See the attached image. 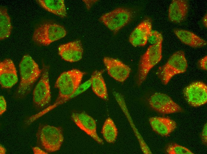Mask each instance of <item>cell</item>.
<instances>
[{"mask_svg":"<svg viewBox=\"0 0 207 154\" xmlns=\"http://www.w3.org/2000/svg\"><path fill=\"white\" fill-rule=\"evenodd\" d=\"M113 94L117 101L126 116L131 127L133 129L135 134L138 139L142 151L144 154H152L149 147L145 142L137 129L136 128L128 111L124 98L119 93L115 92Z\"/></svg>","mask_w":207,"mask_h":154,"instance_id":"obj_18","label":"cell"},{"mask_svg":"<svg viewBox=\"0 0 207 154\" xmlns=\"http://www.w3.org/2000/svg\"><path fill=\"white\" fill-rule=\"evenodd\" d=\"M162 41L150 46L141 56L139 62L137 83L141 84L145 80L150 70L161 60L162 57Z\"/></svg>","mask_w":207,"mask_h":154,"instance_id":"obj_6","label":"cell"},{"mask_svg":"<svg viewBox=\"0 0 207 154\" xmlns=\"http://www.w3.org/2000/svg\"><path fill=\"white\" fill-rule=\"evenodd\" d=\"M103 61L108 74L116 80L123 82L129 77L131 69L120 60L105 57Z\"/></svg>","mask_w":207,"mask_h":154,"instance_id":"obj_11","label":"cell"},{"mask_svg":"<svg viewBox=\"0 0 207 154\" xmlns=\"http://www.w3.org/2000/svg\"><path fill=\"white\" fill-rule=\"evenodd\" d=\"M187 67L184 52L178 51L171 55L164 65L158 68L156 74L162 83L166 85L174 75L186 72Z\"/></svg>","mask_w":207,"mask_h":154,"instance_id":"obj_4","label":"cell"},{"mask_svg":"<svg viewBox=\"0 0 207 154\" xmlns=\"http://www.w3.org/2000/svg\"><path fill=\"white\" fill-rule=\"evenodd\" d=\"M66 34V31L62 26L55 23L46 22L35 29L32 39L36 43L47 46L64 37Z\"/></svg>","mask_w":207,"mask_h":154,"instance_id":"obj_5","label":"cell"},{"mask_svg":"<svg viewBox=\"0 0 207 154\" xmlns=\"http://www.w3.org/2000/svg\"><path fill=\"white\" fill-rule=\"evenodd\" d=\"M200 67L203 70H206L207 69V56L203 57L199 61Z\"/></svg>","mask_w":207,"mask_h":154,"instance_id":"obj_28","label":"cell"},{"mask_svg":"<svg viewBox=\"0 0 207 154\" xmlns=\"http://www.w3.org/2000/svg\"><path fill=\"white\" fill-rule=\"evenodd\" d=\"M151 108L162 114H170L181 112V107L167 95L161 93H155L148 100Z\"/></svg>","mask_w":207,"mask_h":154,"instance_id":"obj_10","label":"cell"},{"mask_svg":"<svg viewBox=\"0 0 207 154\" xmlns=\"http://www.w3.org/2000/svg\"><path fill=\"white\" fill-rule=\"evenodd\" d=\"M12 27L11 19L7 8L1 7L0 9V39L8 38L11 34Z\"/></svg>","mask_w":207,"mask_h":154,"instance_id":"obj_22","label":"cell"},{"mask_svg":"<svg viewBox=\"0 0 207 154\" xmlns=\"http://www.w3.org/2000/svg\"><path fill=\"white\" fill-rule=\"evenodd\" d=\"M149 121L153 130L163 137L169 136L176 128V122L169 118L155 117Z\"/></svg>","mask_w":207,"mask_h":154,"instance_id":"obj_17","label":"cell"},{"mask_svg":"<svg viewBox=\"0 0 207 154\" xmlns=\"http://www.w3.org/2000/svg\"><path fill=\"white\" fill-rule=\"evenodd\" d=\"M7 103L4 97L0 96V114L2 115L6 110Z\"/></svg>","mask_w":207,"mask_h":154,"instance_id":"obj_26","label":"cell"},{"mask_svg":"<svg viewBox=\"0 0 207 154\" xmlns=\"http://www.w3.org/2000/svg\"><path fill=\"white\" fill-rule=\"evenodd\" d=\"M102 70H96L92 74L91 85L94 93L101 99L107 100L108 99L107 89L102 75Z\"/></svg>","mask_w":207,"mask_h":154,"instance_id":"obj_20","label":"cell"},{"mask_svg":"<svg viewBox=\"0 0 207 154\" xmlns=\"http://www.w3.org/2000/svg\"><path fill=\"white\" fill-rule=\"evenodd\" d=\"M36 1L47 11L61 17H66L67 12L64 0H38Z\"/></svg>","mask_w":207,"mask_h":154,"instance_id":"obj_21","label":"cell"},{"mask_svg":"<svg viewBox=\"0 0 207 154\" xmlns=\"http://www.w3.org/2000/svg\"><path fill=\"white\" fill-rule=\"evenodd\" d=\"M174 32L183 43L192 47H200L207 44L206 41L189 31L176 29L174 30Z\"/></svg>","mask_w":207,"mask_h":154,"instance_id":"obj_19","label":"cell"},{"mask_svg":"<svg viewBox=\"0 0 207 154\" xmlns=\"http://www.w3.org/2000/svg\"><path fill=\"white\" fill-rule=\"evenodd\" d=\"M36 137L40 146L49 153L59 150L64 140L61 127L47 125H39Z\"/></svg>","mask_w":207,"mask_h":154,"instance_id":"obj_3","label":"cell"},{"mask_svg":"<svg viewBox=\"0 0 207 154\" xmlns=\"http://www.w3.org/2000/svg\"><path fill=\"white\" fill-rule=\"evenodd\" d=\"M84 73L77 69H73L62 73L54 85L59 89V95L51 108L66 102L76 93L80 85Z\"/></svg>","mask_w":207,"mask_h":154,"instance_id":"obj_1","label":"cell"},{"mask_svg":"<svg viewBox=\"0 0 207 154\" xmlns=\"http://www.w3.org/2000/svg\"><path fill=\"white\" fill-rule=\"evenodd\" d=\"M18 80L16 69L13 61L6 59L0 63V83L2 87L11 88Z\"/></svg>","mask_w":207,"mask_h":154,"instance_id":"obj_14","label":"cell"},{"mask_svg":"<svg viewBox=\"0 0 207 154\" xmlns=\"http://www.w3.org/2000/svg\"><path fill=\"white\" fill-rule=\"evenodd\" d=\"M6 150L2 146H0V154H4L5 153Z\"/></svg>","mask_w":207,"mask_h":154,"instance_id":"obj_30","label":"cell"},{"mask_svg":"<svg viewBox=\"0 0 207 154\" xmlns=\"http://www.w3.org/2000/svg\"><path fill=\"white\" fill-rule=\"evenodd\" d=\"M49 77V68L46 67L44 69L41 78L33 91L34 103L39 108L46 107L51 100Z\"/></svg>","mask_w":207,"mask_h":154,"instance_id":"obj_8","label":"cell"},{"mask_svg":"<svg viewBox=\"0 0 207 154\" xmlns=\"http://www.w3.org/2000/svg\"><path fill=\"white\" fill-rule=\"evenodd\" d=\"M58 52L63 60L75 62L81 59L83 49L81 41L76 40L60 45L58 48Z\"/></svg>","mask_w":207,"mask_h":154,"instance_id":"obj_13","label":"cell"},{"mask_svg":"<svg viewBox=\"0 0 207 154\" xmlns=\"http://www.w3.org/2000/svg\"><path fill=\"white\" fill-rule=\"evenodd\" d=\"M20 81L18 93L24 96L30 92L34 84L41 76L38 65L29 54L24 55L19 65Z\"/></svg>","mask_w":207,"mask_h":154,"instance_id":"obj_2","label":"cell"},{"mask_svg":"<svg viewBox=\"0 0 207 154\" xmlns=\"http://www.w3.org/2000/svg\"><path fill=\"white\" fill-rule=\"evenodd\" d=\"M152 28L151 20L149 18L145 19L131 33L129 38V42L135 47L145 46L147 43Z\"/></svg>","mask_w":207,"mask_h":154,"instance_id":"obj_15","label":"cell"},{"mask_svg":"<svg viewBox=\"0 0 207 154\" xmlns=\"http://www.w3.org/2000/svg\"><path fill=\"white\" fill-rule=\"evenodd\" d=\"M71 118L75 123L87 134L100 144H103V140L98 135L95 120L85 113H73Z\"/></svg>","mask_w":207,"mask_h":154,"instance_id":"obj_12","label":"cell"},{"mask_svg":"<svg viewBox=\"0 0 207 154\" xmlns=\"http://www.w3.org/2000/svg\"><path fill=\"white\" fill-rule=\"evenodd\" d=\"M163 38L161 33L156 31H151L148 37V41L152 45L163 41Z\"/></svg>","mask_w":207,"mask_h":154,"instance_id":"obj_25","label":"cell"},{"mask_svg":"<svg viewBox=\"0 0 207 154\" xmlns=\"http://www.w3.org/2000/svg\"><path fill=\"white\" fill-rule=\"evenodd\" d=\"M201 140L203 144L207 145V125L206 123L204 125L201 135Z\"/></svg>","mask_w":207,"mask_h":154,"instance_id":"obj_27","label":"cell"},{"mask_svg":"<svg viewBox=\"0 0 207 154\" xmlns=\"http://www.w3.org/2000/svg\"><path fill=\"white\" fill-rule=\"evenodd\" d=\"M132 16L129 9L118 8L104 14L100 20L110 30L116 33L131 20Z\"/></svg>","mask_w":207,"mask_h":154,"instance_id":"obj_7","label":"cell"},{"mask_svg":"<svg viewBox=\"0 0 207 154\" xmlns=\"http://www.w3.org/2000/svg\"><path fill=\"white\" fill-rule=\"evenodd\" d=\"M189 8V2L187 0H172L168 10L169 20L175 23L182 22L187 16Z\"/></svg>","mask_w":207,"mask_h":154,"instance_id":"obj_16","label":"cell"},{"mask_svg":"<svg viewBox=\"0 0 207 154\" xmlns=\"http://www.w3.org/2000/svg\"><path fill=\"white\" fill-rule=\"evenodd\" d=\"M101 133L108 142L113 143L115 141L117 136V129L113 121L110 118H108L105 121Z\"/></svg>","mask_w":207,"mask_h":154,"instance_id":"obj_23","label":"cell"},{"mask_svg":"<svg viewBox=\"0 0 207 154\" xmlns=\"http://www.w3.org/2000/svg\"><path fill=\"white\" fill-rule=\"evenodd\" d=\"M184 97L187 103L193 107L203 105L207 102V86L200 81L192 83L184 89Z\"/></svg>","mask_w":207,"mask_h":154,"instance_id":"obj_9","label":"cell"},{"mask_svg":"<svg viewBox=\"0 0 207 154\" xmlns=\"http://www.w3.org/2000/svg\"><path fill=\"white\" fill-rule=\"evenodd\" d=\"M202 22L204 26L206 28L207 27V14L203 17Z\"/></svg>","mask_w":207,"mask_h":154,"instance_id":"obj_29","label":"cell"},{"mask_svg":"<svg viewBox=\"0 0 207 154\" xmlns=\"http://www.w3.org/2000/svg\"><path fill=\"white\" fill-rule=\"evenodd\" d=\"M166 151L169 154H194L187 148L175 143H172L167 147Z\"/></svg>","mask_w":207,"mask_h":154,"instance_id":"obj_24","label":"cell"}]
</instances>
